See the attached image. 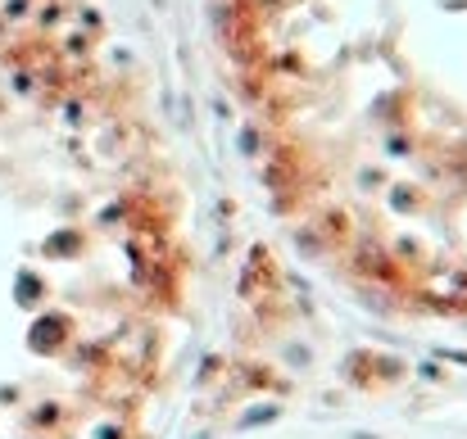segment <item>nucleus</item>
Wrapping results in <instances>:
<instances>
[{"label":"nucleus","instance_id":"obj_1","mask_svg":"<svg viewBox=\"0 0 467 439\" xmlns=\"http://www.w3.org/2000/svg\"><path fill=\"white\" fill-rule=\"evenodd\" d=\"M227 55L296 236L467 326V0H227Z\"/></svg>","mask_w":467,"mask_h":439}]
</instances>
